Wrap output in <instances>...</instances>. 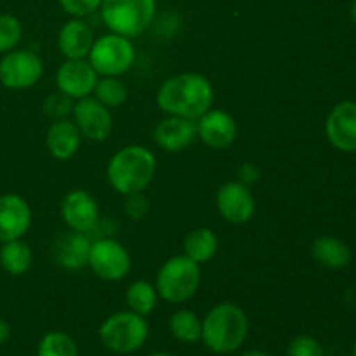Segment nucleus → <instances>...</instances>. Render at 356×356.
<instances>
[{
	"label": "nucleus",
	"instance_id": "nucleus-1",
	"mask_svg": "<svg viewBox=\"0 0 356 356\" xmlns=\"http://www.w3.org/2000/svg\"><path fill=\"white\" fill-rule=\"evenodd\" d=\"M214 103V89L200 73H179L163 80L156 90V104L172 117L197 120Z\"/></svg>",
	"mask_w": 356,
	"mask_h": 356
},
{
	"label": "nucleus",
	"instance_id": "nucleus-2",
	"mask_svg": "<svg viewBox=\"0 0 356 356\" xmlns=\"http://www.w3.org/2000/svg\"><path fill=\"white\" fill-rule=\"evenodd\" d=\"M249 336V318L240 306L221 302L202 320V339L205 346L218 355H229L240 350Z\"/></svg>",
	"mask_w": 356,
	"mask_h": 356
},
{
	"label": "nucleus",
	"instance_id": "nucleus-3",
	"mask_svg": "<svg viewBox=\"0 0 356 356\" xmlns=\"http://www.w3.org/2000/svg\"><path fill=\"white\" fill-rule=\"evenodd\" d=\"M156 159L146 146L131 145L118 149L108 163L106 176L111 188L120 195L143 193L152 183Z\"/></svg>",
	"mask_w": 356,
	"mask_h": 356
},
{
	"label": "nucleus",
	"instance_id": "nucleus-4",
	"mask_svg": "<svg viewBox=\"0 0 356 356\" xmlns=\"http://www.w3.org/2000/svg\"><path fill=\"white\" fill-rule=\"evenodd\" d=\"M99 10L111 33L132 40L152 26L156 16V0H103Z\"/></svg>",
	"mask_w": 356,
	"mask_h": 356
},
{
	"label": "nucleus",
	"instance_id": "nucleus-5",
	"mask_svg": "<svg viewBox=\"0 0 356 356\" xmlns=\"http://www.w3.org/2000/svg\"><path fill=\"white\" fill-rule=\"evenodd\" d=\"M200 264L188 256H174L163 263L156 275L155 289L159 298L170 305L186 302L197 294L200 287Z\"/></svg>",
	"mask_w": 356,
	"mask_h": 356
},
{
	"label": "nucleus",
	"instance_id": "nucleus-6",
	"mask_svg": "<svg viewBox=\"0 0 356 356\" xmlns=\"http://www.w3.org/2000/svg\"><path fill=\"white\" fill-rule=\"evenodd\" d=\"M149 336L146 316L134 312H120L108 316L99 327V339L104 348L117 355H131L145 346Z\"/></svg>",
	"mask_w": 356,
	"mask_h": 356
},
{
	"label": "nucleus",
	"instance_id": "nucleus-7",
	"mask_svg": "<svg viewBox=\"0 0 356 356\" xmlns=\"http://www.w3.org/2000/svg\"><path fill=\"white\" fill-rule=\"evenodd\" d=\"M87 58L97 75L120 76L134 66L136 47L131 38L108 33L94 40Z\"/></svg>",
	"mask_w": 356,
	"mask_h": 356
},
{
	"label": "nucleus",
	"instance_id": "nucleus-8",
	"mask_svg": "<svg viewBox=\"0 0 356 356\" xmlns=\"http://www.w3.org/2000/svg\"><path fill=\"white\" fill-rule=\"evenodd\" d=\"M44 61L30 49H13L0 59V83L7 89H30L40 80Z\"/></svg>",
	"mask_w": 356,
	"mask_h": 356
},
{
	"label": "nucleus",
	"instance_id": "nucleus-9",
	"mask_svg": "<svg viewBox=\"0 0 356 356\" xmlns=\"http://www.w3.org/2000/svg\"><path fill=\"white\" fill-rule=\"evenodd\" d=\"M87 266L103 280L118 282L127 277L131 271V254L117 240L99 238L90 243Z\"/></svg>",
	"mask_w": 356,
	"mask_h": 356
},
{
	"label": "nucleus",
	"instance_id": "nucleus-10",
	"mask_svg": "<svg viewBox=\"0 0 356 356\" xmlns=\"http://www.w3.org/2000/svg\"><path fill=\"white\" fill-rule=\"evenodd\" d=\"M73 122L79 127L82 138L101 143L110 138L113 129V117L110 108L101 104L96 97H82L73 104Z\"/></svg>",
	"mask_w": 356,
	"mask_h": 356
},
{
	"label": "nucleus",
	"instance_id": "nucleus-11",
	"mask_svg": "<svg viewBox=\"0 0 356 356\" xmlns=\"http://www.w3.org/2000/svg\"><path fill=\"white\" fill-rule=\"evenodd\" d=\"M216 204L222 219L232 225H243L250 221L256 212L254 195L250 193L249 186L240 181H229L222 184L216 197Z\"/></svg>",
	"mask_w": 356,
	"mask_h": 356
},
{
	"label": "nucleus",
	"instance_id": "nucleus-12",
	"mask_svg": "<svg viewBox=\"0 0 356 356\" xmlns=\"http://www.w3.org/2000/svg\"><path fill=\"white\" fill-rule=\"evenodd\" d=\"M96 70L86 59H66L56 72L58 90L72 99H82L94 92L97 83Z\"/></svg>",
	"mask_w": 356,
	"mask_h": 356
},
{
	"label": "nucleus",
	"instance_id": "nucleus-13",
	"mask_svg": "<svg viewBox=\"0 0 356 356\" xmlns=\"http://www.w3.org/2000/svg\"><path fill=\"white\" fill-rule=\"evenodd\" d=\"M61 218L73 232H92L99 221V207L96 198L86 190L70 191L61 202Z\"/></svg>",
	"mask_w": 356,
	"mask_h": 356
},
{
	"label": "nucleus",
	"instance_id": "nucleus-14",
	"mask_svg": "<svg viewBox=\"0 0 356 356\" xmlns=\"http://www.w3.org/2000/svg\"><path fill=\"white\" fill-rule=\"evenodd\" d=\"M198 139L212 149H226L236 139V122L228 111L211 108L197 118Z\"/></svg>",
	"mask_w": 356,
	"mask_h": 356
},
{
	"label": "nucleus",
	"instance_id": "nucleus-15",
	"mask_svg": "<svg viewBox=\"0 0 356 356\" xmlns=\"http://www.w3.org/2000/svg\"><path fill=\"white\" fill-rule=\"evenodd\" d=\"M325 134L330 145L344 153H356V103L336 104L325 122Z\"/></svg>",
	"mask_w": 356,
	"mask_h": 356
},
{
	"label": "nucleus",
	"instance_id": "nucleus-16",
	"mask_svg": "<svg viewBox=\"0 0 356 356\" xmlns=\"http://www.w3.org/2000/svg\"><path fill=\"white\" fill-rule=\"evenodd\" d=\"M31 225V209L23 197L7 193L0 197V242L19 240Z\"/></svg>",
	"mask_w": 356,
	"mask_h": 356
},
{
	"label": "nucleus",
	"instance_id": "nucleus-17",
	"mask_svg": "<svg viewBox=\"0 0 356 356\" xmlns=\"http://www.w3.org/2000/svg\"><path fill=\"white\" fill-rule=\"evenodd\" d=\"M153 138H155L156 145L165 149V152H183L188 146L193 145L195 139L198 138L197 120L169 115V117L156 124L155 131H153Z\"/></svg>",
	"mask_w": 356,
	"mask_h": 356
},
{
	"label": "nucleus",
	"instance_id": "nucleus-18",
	"mask_svg": "<svg viewBox=\"0 0 356 356\" xmlns=\"http://www.w3.org/2000/svg\"><path fill=\"white\" fill-rule=\"evenodd\" d=\"M89 252L90 242L86 236V233L70 232L63 233L56 238L52 245V257L58 266L63 270L75 271L89 264Z\"/></svg>",
	"mask_w": 356,
	"mask_h": 356
},
{
	"label": "nucleus",
	"instance_id": "nucleus-19",
	"mask_svg": "<svg viewBox=\"0 0 356 356\" xmlns=\"http://www.w3.org/2000/svg\"><path fill=\"white\" fill-rule=\"evenodd\" d=\"M58 45L66 59H86L94 45V31L83 17H73L59 30Z\"/></svg>",
	"mask_w": 356,
	"mask_h": 356
},
{
	"label": "nucleus",
	"instance_id": "nucleus-20",
	"mask_svg": "<svg viewBox=\"0 0 356 356\" xmlns=\"http://www.w3.org/2000/svg\"><path fill=\"white\" fill-rule=\"evenodd\" d=\"M45 143H47L49 153L54 159L68 160L80 149L82 134H80L75 122H70L68 118H63V120H56L49 127Z\"/></svg>",
	"mask_w": 356,
	"mask_h": 356
},
{
	"label": "nucleus",
	"instance_id": "nucleus-21",
	"mask_svg": "<svg viewBox=\"0 0 356 356\" xmlns=\"http://www.w3.org/2000/svg\"><path fill=\"white\" fill-rule=\"evenodd\" d=\"M312 256L322 266L329 270H343L351 263V250L343 240L323 235L313 242Z\"/></svg>",
	"mask_w": 356,
	"mask_h": 356
},
{
	"label": "nucleus",
	"instance_id": "nucleus-22",
	"mask_svg": "<svg viewBox=\"0 0 356 356\" xmlns=\"http://www.w3.org/2000/svg\"><path fill=\"white\" fill-rule=\"evenodd\" d=\"M219 238L211 228H197L184 240V256L197 264H205L218 254Z\"/></svg>",
	"mask_w": 356,
	"mask_h": 356
},
{
	"label": "nucleus",
	"instance_id": "nucleus-23",
	"mask_svg": "<svg viewBox=\"0 0 356 356\" xmlns=\"http://www.w3.org/2000/svg\"><path fill=\"white\" fill-rule=\"evenodd\" d=\"M33 263V254L31 249L23 242V240H10L3 242L0 247V264L3 270L13 277H19L30 270Z\"/></svg>",
	"mask_w": 356,
	"mask_h": 356
},
{
	"label": "nucleus",
	"instance_id": "nucleus-24",
	"mask_svg": "<svg viewBox=\"0 0 356 356\" xmlns=\"http://www.w3.org/2000/svg\"><path fill=\"white\" fill-rule=\"evenodd\" d=\"M169 330L181 343H197L202 339V320L190 309H179L170 316Z\"/></svg>",
	"mask_w": 356,
	"mask_h": 356
},
{
	"label": "nucleus",
	"instance_id": "nucleus-25",
	"mask_svg": "<svg viewBox=\"0 0 356 356\" xmlns=\"http://www.w3.org/2000/svg\"><path fill=\"white\" fill-rule=\"evenodd\" d=\"M125 301H127L131 312L141 316H148L155 309L156 301H159V292H156L155 285H152L149 282L139 280L127 289Z\"/></svg>",
	"mask_w": 356,
	"mask_h": 356
},
{
	"label": "nucleus",
	"instance_id": "nucleus-26",
	"mask_svg": "<svg viewBox=\"0 0 356 356\" xmlns=\"http://www.w3.org/2000/svg\"><path fill=\"white\" fill-rule=\"evenodd\" d=\"M94 94L96 99L106 108H118L125 103L127 99V87L117 79V76H104V79L97 80L96 87H94Z\"/></svg>",
	"mask_w": 356,
	"mask_h": 356
},
{
	"label": "nucleus",
	"instance_id": "nucleus-27",
	"mask_svg": "<svg viewBox=\"0 0 356 356\" xmlns=\"http://www.w3.org/2000/svg\"><path fill=\"white\" fill-rule=\"evenodd\" d=\"M37 356H79V348L68 334L49 332L38 343Z\"/></svg>",
	"mask_w": 356,
	"mask_h": 356
},
{
	"label": "nucleus",
	"instance_id": "nucleus-28",
	"mask_svg": "<svg viewBox=\"0 0 356 356\" xmlns=\"http://www.w3.org/2000/svg\"><path fill=\"white\" fill-rule=\"evenodd\" d=\"M23 26L13 14H0V54H7L19 44Z\"/></svg>",
	"mask_w": 356,
	"mask_h": 356
},
{
	"label": "nucleus",
	"instance_id": "nucleus-29",
	"mask_svg": "<svg viewBox=\"0 0 356 356\" xmlns=\"http://www.w3.org/2000/svg\"><path fill=\"white\" fill-rule=\"evenodd\" d=\"M73 104H75V101L72 97L58 90V92H52L45 97L44 111L49 118L63 120V118H68L70 113H73Z\"/></svg>",
	"mask_w": 356,
	"mask_h": 356
},
{
	"label": "nucleus",
	"instance_id": "nucleus-30",
	"mask_svg": "<svg viewBox=\"0 0 356 356\" xmlns=\"http://www.w3.org/2000/svg\"><path fill=\"white\" fill-rule=\"evenodd\" d=\"M287 356H325L323 348L315 337L312 336H298L289 343Z\"/></svg>",
	"mask_w": 356,
	"mask_h": 356
},
{
	"label": "nucleus",
	"instance_id": "nucleus-31",
	"mask_svg": "<svg viewBox=\"0 0 356 356\" xmlns=\"http://www.w3.org/2000/svg\"><path fill=\"white\" fill-rule=\"evenodd\" d=\"M61 9L73 17H87L96 13L103 0H58Z\"/></svg>",
	"mask_w": 356,
	"mask_h": 356
},
{
	"label": "nucleus",
	"instance_id": "nucleus-32",
	"mask_svg": "<svg viewBox=\"0 0 356 356\" xmlns=\"http://www.w3.org/2000/svg\"><path fill=\"white\" fill-rule=\"evenodd\" d=\"M125 212L134 221H141L146 214H148V200L143 197V193H132L127 195L125 200Z\"/></svg>",
	"mask_w": 356,
	"mask_h": 356
},
{
	"label": "nucleus",
	"instance_id": "nucleus-33",
	"mask_svg": "<svg viewBox=\"0 0 356 356\" xmlns=\"http://www.w3.org/2000/svg\"><path fill=\"white\" fill-rule=\"evenodd\" d=\"M257 179H259V169H257L254 163H242V165L238 167V181H240V183L250 186V184L256 183Z\"/></svg>",
	"mask_w": 356,
	"mask_h": 356
},
{
	"label": "nucleus",
	"instance_id": "nucleus-34",
	"mask_svg": "<svg viewBox=\"0 0 356 356\" xmlns=\"http://www.w3.org/2000/svg\"><path fill=\"white\" fill-rule=\"evenodd\" d=\"M10 337V327L9 323L6 322V320L0 318V346H2L3 343H7Z\"/></svg>",
	"mask_w": 356,
	"mask_h": 356
},
{
	"label": "nucleus",
	"instance_id": "nucleus-35",
	"mask_svg": "<svg viewBox=\"0 0 356 356\" xmlns=\"http://www.w3.org/2000/svg\"><path fill=\"white\" fill-rule=\"evenodd\" d=\"M240 356H271V355L264 353V351H259V350H249V351H243Z\"/></svg>",
	"mask_w": 356,
	"mask_h": 356
},
{
	"label": "nucleus",
	"instance_id": "nucleus-36",
	"mask_svg": "<svg viewBox=\"0 0 356 356\" xmlns=\"http://www.w3.org/2000/svg\"><path fill=\"white\" fill-rule=\"evenodd\" d=\"M351 17H353V21L356 23V0H353V3H351Z\"/></svg>",
	"mask_w": 356,
	"mask_h": 356
},
{
	"label": "nucleus",
	"instance_id": "nucleus-37",
	"mask_svg": "<svg viewBox=\"0 0 356 356\" xmlns=\"http://www.w3.org/2000/svg\"><path fill=\"white\" fill-rule=\"evenodd\" d=\"M149 356H172V355H169V353H162V351H159V353H152Z\"/></svg>",
	"mask_w": 356,
	"mask_h": 356
},
{
	"label": "nucleus",
	"instance_id": "nucleus-38",
	"mask_svg": "<svg viewBox=\"0 0 356 356\" xmlns=\"http://www.w3.org/2000/svg\"><path fill=\"white\" fill-rule=\"evenodd\" d=\"M353 356H356V343L353 344Z\"/></svg>",
	"mask_w": 356,
	"mask_h": 356
}]
</instances>
